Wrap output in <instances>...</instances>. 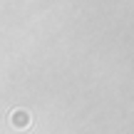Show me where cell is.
Masks as SVG:
<instances>
[{
  "label": "cell",
  "mask_w": 134,
  "mask_h": 134,
  "mask_svg": "<svg viewBox=\"0 0 134 134\" xmlns=\"http://www.w3.org/2000/svg\"><path fill=\"white\" fill-rule=\"evenodd\" d=\"M10 122H13L15 129H27L30 127V114L25 109H15L13 114H10Z\"/></svg>",
  "instance_id": "6da1fadb"
}]
</instances>
